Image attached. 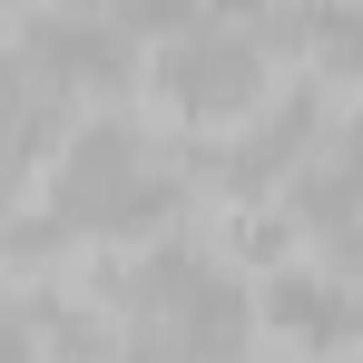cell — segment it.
Wrapping results in <instances>:
<instances>
[{
  "label": "cell",
  "instance_id": "obj_1",
  "mask_svg": "<svg viewBox=\"0 0 363 363\" xmlns=\"http://www.w3.org/2000/svg\"><path fill=\"white\" fill-rule=\"evenodd\" d=\"M108 304L128 314L118 334V363H236L245 334H255V295L206 255V245H147L128 265Z\"/></svg>",
  "mask_w": 363,
  "mask_h": 363
},
{
  "label": "cell",
  "instance_id": "obj_2",
  "mask_svg": "<svg viewBox=\"0 0 363 363\" xmlns=\"http://www.w3.org/2000/svg\"><path fill=\"white\" fill-rule=\"evenodd\" d=\"M177 206H186V157L138 118H89L50 167L60 236H157Z\"/></svg>",
  "mask_w": 363,
  "mask_h": 363
},
{
  "label": "cell",
  "instance_id": "obj_3",
  "mask_svg": "<svg viewBox=\"0 0 363 363\" xmlns=\"http://www.w3.org/2000/svg\"><path fill=\"white\" fill-rule=\"evenodd\" d=\"M157 99L196 128H236L265 108V40L245 20H186L177 40H157Z\"/></svg>",
  "mask_w": 363,
  "mask_h": 363
},
{
  "label": "cell",
  "instance_id": "obj_4",
  "mask_svg": "<svg viewBox=\"0 0 363 363\" xmlns=\"http://www.w3.org/2000/svg\"><path fill=\"white\" fill-rule=\"evenodd\" d=\"M30 89H60V99H108L138 79V40H128L108 10H40L30 40H20Z\"/></svg>",
  "mask_w": 363,
  "mask_h": 363
},
{
  "label": "cell",
  "instance_id": "obj_5",
  "mask_svg": "<svg viewBox=\"0 0 363 363\" xmlns=\"http://www.w3.org/2000/svg\"><path fill=\"white\" fill-rule=\"evenodd\" d=\"M265 324L295 344V354H354L363 344V285L334 265H285L265 285Z\"/></svg>",
  "mask_w": 363,
  "mask_h": 363
},
{
  "label": "cell",
  "instance_id": "obj_6",
  "mask_svg": "<svg viewBox=\"0 0 363 363\" xmlns=\"http://www.w3.org/2000/svg\"><path fill=\"white\" fill-rule=\"evenodd\" d=\"M314 138H324V118H314V108L295 99V108H275L265 128H245L236 147L216 157V177L236 186V196H265V186H285L295 167H314Z\"/></svg>",
  "mask_w": 363,
  "mask_h": 363
},
{
  "label": "cell",
  "instance_id": "obj_7",
  "mask_svg": "<svg viewBox=\"0 0 363 363\" xmlns=\"http://www.w3.org/2000/svg\"><path fill=\"white\" fill-rule=\"evenodd\" d=\"M285 40H304V60L324 79H363V0H304Z\"/></svg>",
  "mask_w": 363,
  "mask_h": 363
},
{
  "label": "cell",
  "instance_id": "obj_8",
  "mask_svg": "<svg viewBox=\"0 0 363 363\" xmlns=\"http://www.w3.org/2000/svg\"><path fill=\"white\" fill-rule=\"evenodd\" d=\"M50 128V108H40V89H30V69L0 60V157H30V138Z\"/></svg>",
  "mask_w": 363,
  "mask_h": 363
},
{
  "label": "cell",
  "instance_id": "obj_9",
  "mask_svg": "<svg viewBox=\"0 0 363 363\" xmlns=\"http://www.w3.org/2000/svg\"><path fill=\"white\" fill-rule=\"evenodd\" d=\"M108 20H118L128 40H177L186 20H206V0H118Z\"/></svg>",
  "mask_w": 363,
  "mask_h": 363
},
{
  "label": "cell",
  "instance_id": "obj_10",
  "mask_svg": "<svg viewBox=\"0 0 363 363\" xmlns=\"http://www.w3.org/2000/svg\"><path fill=\"white\" fill-rule=\"evenodd\" d=\"M0 363H40V344H30V314H10V304H0Z\"/></svg>",
  "mask_w": 363,
  "mask_h": 363
},
{
  "label": "cell",
  "instance_id": "obj_11",
  "mask_svg": "<svg viewBox=\"0 0 363 363\" xmlns=\"http://www.w3.org/2000/svg\"><path fill=\"white\" fill-rule=\"evenodd\" d=\"M226 10H245V20H275V30H285V20H295L304 0H226Z\"/></svg>",
  "mask_w": 363,
  "mask_h": 363
},
{
  "label": "cell",
  "instance_id": "obj_12",
  "mask_svg": "<svg viewBox=\"0 0 363 363\" xmlns=\"http://www.w3.org/2000/svg\"><path fill=\"white\" fill-rule=\"evenodd\" d=\"M10 196H20V157H0V226H10Z\"/></svg>",
  "mask_w": 363,
  "mask_h": 363
}]
</instances>
